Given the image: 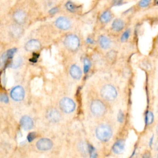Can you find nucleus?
I'll list each match as a JSON object with an SVG mask.
<instances>
[{"instance_id":"f257e3e1","label":"nucleus","mask_w":158,"mask_h":158,"mask_svg":"<svg viewBox=\"0 0 158 158\" xmlns=\"http://www.w3.org/2000/svg\"><path fill=\"white\" fill-rule=\"evenodd\" d=\"M96 135L97 138L101 142H108L112 137L113 131L108 125L102 124L97 127Z\"/></svg>"},{"instance_id":"f03ea898","label":"nucleus","mask_w":158,"mask_h":158,"mask_svg":"<svg viewBox=\"0 0 158 158\" xmlns=\"http://www.w3.org/2000/svg\"><path fill=\"white\" fill-rule=\"evenodd\" d=\"M101 94L104 99L106 100L112 101L117 97L118 92L113 85H106L102 88Z\"/></svg>"},{"instance_id":"7ed1b4c3","label":"nucleus","mask_w":158,"mask_h":158,"mask_svg":"<svg viewBox=\"0 0 158 158\" xmlns=\"http://www.w3.org/2000/svg\"><path fill=\"white\" fill-rule=\"evenodd\" d=\"M64 45L68 50L75 51L79 48L80 46V40L75 35H69L64 40Z\"/></svg>"},{"instance_id":"20e7f679","label":"nucleus","mask_w":158,"mask_h":158,"mask_svg":"<svg viewBox=\"0 0 158 158\" xmlns=\"http://www.w3.org/2000/svg\"><path fill=\"white\" fill-rule=\"evenodd\" d=\"M60 107L64 113L69 114L74 111L75 108V104L71 98H64L60 101Z\"/></svg>"},{"instance_id":"39448f33","label":"nucleus","mask_w":158,"mask_h":158,"mask_svg":"<svg viewBox=\"0 0 158 158\" xmlns=\"http://www.w3.org/2000/svg\"><path fill=\"white\" fill-rule=\"evenodd\" d=\"M91 113L96 116H101L105 113L106 108L104 104L99 100L93 101L90 106Z\"/></svg>"},{"instance_id":"423d86ee","label":"nucleus","mask_w":158,"mask_h":158,"mask_svg":"<svg viewBox=\"0 0 158 158\" xmlns=\"http://www.w3.org/2000/svg\"><path fill=\"white\" fill-rule=\"evenodd\" d=\"M11 96L16 101L23 100L25 96L24 90L21 86H17L11 91Z\"/></svg>"},{"instance_id":"0eeeda50","label":"nucleus","mask_w":158,"mask_h":158,"mask_svg":"<svg viewBox=\"0 0 158 158\" xmlns=\"http://www.w3.org/2000/svg\"><path fill=\"white\" fill-rule=\"evenodd\" d=\"M55 25L58 28L62 30H67L71 28V23L67 17H60L56 20Z\"/></svg>"},{"instance_id":"6e6552de","label":"nucleus","mask_w":158,"mask_h":158,"mask_svg":"<svg viewBox=\"0 0 158 158\" xmlns=\"http://www.w3.org/2000/svg\"><path fill=\"white\" fill-rule=\"evenodd\" d=\"M37 147L41 151H47L52 147V142L48 138H42L37 143Z\"/></svg>"},{"instance_id":"1a4fd4ad","label":"nucleus","mask_w":158,"mask_h":158,"mask_svg":"<svg viewBox=\"0 0 158 158\" xmlns=\"http://www.w3.org/2000/svg\"><path fill=\"white\" fill-rule=\"evenodd\" d=\"M13 17L16 24L21 25L25 23L27 19V15L24 11L19 9L15 11V13L13 14Z\"/></svg>"},{"instance_id":"9d476101","label":"nucleus","mask_w":158,"mask_h":158,"mask_svg":"<svg viewBox=\"0 0 158 158\" xmlns=\"http://www.w3.org/2000/svg\"><path fill=\"white\" fill-rule=\"evenodd\" d=\"M46 117L50 122L55 123L59 122L61 120V115L56 109L52 108L48 110L47 114H46Z\"/></svg>"},{"instance_id":"9b49d317","label":"nucleus","mask_w":158,"mask_h":158,"mask_svg":"<svg viewBox=\"0 0 158 158\" xmlns=\"http://www.w3.org/2000/svg\"><path fill=\"white\" fill-rule=\"evenodd\" d=\"M21 125L24 130H30L33 127V121L32 119L28 115L23 116L20 120Z\"/></svg>"},{"instance_id":"f8f14e48","label":"nucleus","mask_w":158,"mask_h":158,"mask_svg":"<svg viewBox=\"0 0 158 158\" xmlns=\"http://www.w3.org/2000/svg\"><path fill=\"white\" fill-rule=\"evenodd\" d=\"M41 44L37 40H31L26 44L25 49L27 51H35L40 50Z\"/></svg>"},{"instance_id":"ddd939ff","label":"nucleus","mask_w":158,"mask_h":158,"mask_svg":"<svg viewBox=\"0 0 158 158\" xmlns=\"http://www.w3.org/2000/svg\"><path fill=\"white\" fill-rule=\"evenodd\" d=\"M70 74L74 79L79 80L81 77V71L79 66L73 65L70 69Z\"/></svg>"},{"instance_id":"4468645a","label":"nucleus","mask_w":158,"mask_h":158,"mask_svg":"<svg viewBox=\"0 0 158 158\" xmlns=\"http://www.w3.org/2000/svg\"><path fill=\"white\" fill-rule=\"evenodd\" d=\"M125 148V142L124 140H119L113 146V150L115 154H120L124 151Z\"/></svg>"},{"instance_id":"2eb2a0df","label":"nucleus","mask_w":158,"mask_h":158,"mask_svg":"<svg viewBox=\"0 0 158 158\" xmlns=\"http://www.w3.org/2000/svg\"><path fill=\"white\" fill-rule=\"evenodd\" d=\"M98 42L99 45H100V46L103 49L106 50L110 47L111 42L109 39L104 35H101L99 37Z\"/></svg>"},{"instance_id":"dca6fc26","label":"nucleus","mask_w":158,"mask_h":158,"mask_svg":"<svg viewBox=\"0 0 158 158\" xmlns=\"http://www.w3.org/2000/svg\"><path fill=\"white\" fill-rule=\"evenodd\" d=\"M124 27V22L120 19H115L112 24V28L114 31L120 32Z\"/></svg>"},{"instance_id":"f3484780","label":"nucleus","mask_w":158,"mask_h":158,"mask_svg":"<svg viewBox=\"0 0 158 158\" xmlns=\"http://www.w3.org/2000/svg\"><path fill=\"white\" fill-rule=\"evenodd\" d=\"M111 19H112V13H111L110 11H104L100 16V21L104 24L109 22Z\"/></svg>"},{"instance_id":"a211bd4d","label":"nucleus","mask_w":158,"mask_h":158,"mask_svg":"<svg viewBox=\"0 0 158 158\" xmlns=\"http://www.w3.org/2000/svg\"><path fill=\"white\" fill-rule=\"evenodd\" d=\"M154 119V116L153 113L150 111H148L147 113H146V118H145V122L146 124L147 125H150L152 124V122H153Z\"/></svg>"},{"instance_id":"6ab92c4d","label":"nucleus","mask_w":158,"mask_h":158,"mask_svg":"<svg viewBox=\"0 0 158 158\" xmlns=\"http://www.w3.org/2000/svg\"><path fill=\"white\" fill-rule=\"evenodd\" d=\"M66 6V8L72 13L75 12L76 9H77V7H76L75 5L72 2H68Z\"/></svg>"},{"instance_id":"aec40b11","label":"nucleus","mask_w":158,"mask_h":158,"mask_svg":"<svg viewBox=\"0 0 158 158\" xmlns=\"http://www.w3.org/2000/svg\"><path fill=\"white\" fill-rule=\"evenodd\" d=\"M151 0H140L138 5L141 8H146L148 7L151 3Z\"/></svg>"},{"instance_id":"412c9836","label":"nucleus","mask_w":158,"mask_h":158,"mask_svg":"<svg viewBox=\"0 0 158 158\" xmlns=\"http://www.w3.org/2000/svg\"><path fill=\"white\" fill-rule=\"evenodd\" d=\"M90 61L87 60V59H85L84 60V72L85 73H86L88 71H89V69H90Z\"/></svg>"},{"instance_id":"4be33fe9","label":"nucleus","mask_w":158,"mask_h":158,"mask_svg":"<svg viewBox=\"0 0 158 158\" xmlns=\"http://www.w3.org/2000/svg\"><path fill=\"white\" fill-rule=\"evenodd\" d=\"M130 30H127L125 31L124 34L122 35V36L121 37V40L122 42H125V41H126L128 38H129V36H130Z\"/></svg>"},{"instance_id":"5701e85b","label":"nucleus","mask_w":158,"mask_h":158,"mask_svg":"<svg viewBox=\"0 0 158 158\" xmlns=\"http://www.w3.org/2000/svg\"><path fill=\"white\" fill-rule=\"evenodd\" d=\"M118 121L120 123L123 122V121H124V114H123V113L121 111H119V113L118 114Z\"/></svg>"},{"instance_id":"b1692460","label":"nucleus","mask_w":158,"mask_h":158,"mask_svg":"<svg viewBox=\"0 0 158 158\" xmlns=\"http://www.w3.org/2000/svg\"><path fill=\"white\" fill-rule=\"evenodd\" d=\"M35 138V133H30L28 135V142H32L33 140H34Z\"/></svg>"},{"instance_id":"393cba45","label":"nucleus","mask_w":158,"mask_h":158,"mask_svg":"<svg viewBox=\"0 0 158 158\" xmlns=\"http://www.w3.org/2000/svg\"><path fill=\"white\" fill-rule=\"evenodd\" d=\"M1 101H4V103H8V98L7 97L6 95H1Z\"/></svg>"},{"instance_id":"a878e982","label":"nucleus","mask_w":158,"mask_h":158,"mask_svg":"<svg viewBox=\"0 0 158 158\" xmlns=\"http://www.w3.org/2000/svg\"><path fill=\"white\" fill-rule=\"evenodd\" d=\"M57 11V8H52L50 11V13L51 14H55L56 13V12Z\"/></svg>"},{"instance_id":"bb28decb","label":"nucleus","mask_w":158,"mask_h":158,"mask_svg":"<svg viewBox=\"0 0 158 158\" xmlns=\"http://www.w3.org/2000/svg\"><path fill=\"white\" fill-rule=\"evenodd\" d=\"M153 137H152V138H151V140H150V142H149V145H150V146H151L152 143H153Z\"/></svg>"},{"instance_id":"cd10ccee","label":"nucleus","mask_w":158,"mask_h":158,"mask_svg":"<svg viewBox=\"0 0 158 158\" xmlns=\"http://www.w3.org/2000/svg\"><path fill=\"white\" fill-rule=\"evenodd\" d=\"M156 132H157V134L158 135V125L157 126V128H156Z\"/></svg>"},{"instance_id":"c85d7f7f","label":"nucleus","mask_w":158,"mask_h":158,"mask_svg":"<svg viewBox=\"0 0 158 158\" xmlns=\"http://www.w3.org/2000/svg\"></svg>"}]
</instances>
